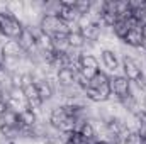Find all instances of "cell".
<instances>
[{
    "mask_svg": "<svg viewBox=\"0 0 146 144\" xmlns=\"http://www.w3.org/2000/svg\"><path fill=\"white\" fill-rule=\"evenodd\" d=\"M109 88H110V98L109 102L119 104L122 98L131 95V81L122 76L121 73L117 75H109Z\"/></svg>",
    "mask_w": 146,
    "mask_h": 144,
    "instance_id": "obj_1",
    "label": "cell"
},
{
    "mask_svg": "<svg viewBox=\"0 0 146 144\" xmlns=\"http://www.w3.org/2000/svg\"><path fill=\"white\" fill-rule=\"evenodd\" d=\"M24 31V24L10 15L9 12H0V34L5 39H17L21 32Z\"/></svg>",
    "mask_w": 146,
    "mask_h": 144,
    "instance_id": "obj_2",
    "label": "cell"
},
{
    "mask_svg": "<svg viewBox=\"0 0 146 144\" xmlns=\"http://www.w3.org/2000/svg\"><path fill=\"white\" fill-rule=\"evenodd\" d=\"M121 70H122L121 75L126 76L131 83L139 81V80L143 78V75H145L143 65H141L136 58H133V56H129V54H124V56H122V59H121Z\"/></svg>",
    "mask_w": 146,
    "mask_h": 144,
    "instance_id": "obj_3",
    "label": "cell"
},
{
    "mask_svg": "<svg viewBox=\"0 0 146 144\" xmlns=\"http://www.w3.org/2000/svg\"><path fill=\"white\" fill-rule=\"evenodd\" d=\"M39 29L44 34H48V36H54V34H61V32L68 34L70 32L68 31V24L63 22L56 15H42L41 20H39Z\"/></svg>",
    "mask_w": 146,
    "mask_h": 144,
    "instance_id": "obj_4",
    "label": "cell"
},
{
    "mask_svg": "<svg viewBox=\"0 0 146 144\" xmlns=\"http://www.w3.org/2000/svg\"><path fill=\"white\" fill-rule=\"evenodd\" d=\"M100 61L104 65V68H107L112 75L121 68V59H119V53L112 51V49H100Z\"/></svg>",
    "mask_w": 146,
    "mask_h": 144,
    "instance_id": "obj_5",
    "label": "cell"
},
{
    "mask_svg": "<svg viewBox=\"0 0 146 144\" xmlns=\"http://www.w3.org/2000/svg\"><path fill=\"white\" fill-rule=\"evenodd\" d=\"M0 51L5 56V59H19L24 54L19 42H17V39H3V42L0 46Z\"/></svg>",
    "mask_w": 146,
    "mask_h": 144,
    "instance_id": "obj_6",
    "label": "cell"
},
{
    "mask_svg": "<svg viewBox=\"0 0 146 144\" xmlns=\"http://www.w3.org/2000/svg\"><path fill=\"white\" fill-rule=\"evenodd\" d=\"M143 41H145V36H143V27H133L127 31L126 37L121 41L124 46L127 48H133V49H141L143 46Z\"/></svg>",
    "mask_w": 146,
    "mask_h": 144,
    "instance_id": "obj_7",
    "label": "cell"
},
{
    "mask_svg": "<svg viewBox=\"0 0 146 144\" xmlns=\"http://www.w3.org/2000/svg\"><path fill=\"white\" fill-rule=\"evenodd\" d=\"M17 42H19V46H21L24 54L33 51V49H36V36H34L33 29L24 26V31L21 32V36L17 37Z\"/></svg>",
    "mask_w": 146,
    "mask_h": 144,
    "instance_id": "obj_8",
    "label": "cell"
},
{
    "mask_svg": "<svg viewBox=\"0 0 146 144\" xmlns=\"http://www.w3.org/2000/svg\"><path fill=\"white\" fill-rule=\"evenodd\" d=\"M19 122H21V127H24V129H33L34 126L39 124V117H37V114L34 110L26 108V110H22V112L19 114Z\"/></svg>",
    "mask_w": 146,
    "mask_h": 144,
    "instance_id": "obj_9",
    "label": "cell"
},
{
    "mask_svg": "<svg viewBox=\"0 0 146 144\" xmlns=\"http://www.w3.org/2000/svg\"><path fill=\"white\" fill-rule=\"evenodd\" d=\"M34 85H36L37 93H39V97H41V100H42L44 104H48V102H51V100L54 98V88H53L46 80H41V81L34 83Z\"/></svg>",
    "mask_w": 146,
    "mask_h": 144,
    "instance_id": "obj_10",
    "label": "cell"
},
{
    "mask_svg": "<svg viewBox=\"0 0 146 144\" xmlns=\"http://www.w3.org/2000/svg\"><path fill=\"white\" fill-rule=\"evenodd\" d=\"M78 63H80V70L82 68H87V70H100L99 65V58L95 54H90V53H80V58H78Z\"/></svg>",
    "mask_w": 146,
    "mask_h": 144,
    "instance_id": "obj_11",
    "label": "cell"
},
{
    "mask_svg": "<svg viewBox=\"0 0 146 144\" xmlns=\"http://www.w3.org/2000/svg\"><path fill=\"white\" fill-rule=\"evenodd\" d=\"M80 32L83 34L85 41H88V42H99V39L102 36V26L100 24H90L88 27L82 29Z\"/></svg>",
    "mask_w": 146,
    "mask_h": 144,
    "instance_id": "obj_12",
    "label": "cell"
},
{
    "mask_svg": "<svg viewBox=\"0 0 146 144\" xmlns=\"http://www.w3.org/2000/svg\"><path fill=\"white\" fill-rule=\"evenodd\" d=\"M0 124H3V126H7V127H12V129H19V127H21L19 114L14 112L12 108L7 107V110L3 112V115L0 117Z\"/></svg>",
    "mask_w": 146,
    "mask_h": 144,
    "instance_id": "obj_13",
    "label": "cell"
},
{
    "mask_svg": "<svg viewBox=\"0 0 146 144\" xmlns=\"http://www.w3.org/2000/svg\"><path fill=\"white\" fill-rule=\"evenodd\" d=\"M88 88H95V90H104V88H109V75L106 71L97 73L90 81H88Z\"/></svg>",
    "mask_w": 146,
    "mask_h": 144,
    "instance_id": "obj_14",
    "label": "cell"
},
{
    "mask_svg": "<svg viewBox=\"0 0 146 144\" xmlns=\"http://www.w3.org/2000/svg\"><path fill=\"white\" fill-rule=\"evenodd\" d=\"M7 12L14 17H17L21 22L26 15V3L24 2H19V0H12V2H7Z\"/></svg>",
    "mask_w": 146,
    "mask_h": 144,
    "instance_id": "obj_15",
    "label": "cell"
},
{
    "mask_svg": "<svg viewBox=\"0 0 146 144\" xmlns=\"http://www.w3.org/2000/svg\"><path fill=\"white\" fill-rule=\"evenodd\" d=\"M75 75L76 71L72 68H63L58 71V83L60 87H72L75 85Z\"/></svg>",
    "mask_w": 146,
    "mask_h": 144,
    "instance_id": "obj_16",
    "label": "cell"
},
{
    "mask_svg": "<svg viewBox=\"0 0 146 144\" xmlns=\"http://www.w3.org/2000/svg\"><path fill=\"white\" fill-rule=\"evenodd\" d=\"M85 37L80 31H73V32H68V44H70V49H75V51H82L83 46H85Z\"/></svg>",
    "mask_w": 146,
    "mask_h": 144,
    "instance_id": "obj_17",
    "label": "cell"
},
{
    "mask_svg": "<svg viewBox=\"0 0 146 144\" xmlns=\"http://www.w3.org/2000/svg\"><path fill=\"white\" fill-rule=\"evenodd\" d=\"M61 7H63V3H61V0H54V2H44V5H42V15H60V12H61Z\"/></svg>",
    "mask_w": 146,
    "mask_h": 144,
    "instance_id": "obj_18",
    "label": "cell"
},
{
    "mask_svg": "<svg viewBox=\"0 0 146 144\" xmlns=\"http://www.w3.org/2000/svg\"><path fill=\"white\" fill-rule=\"evenodd\" d=\"M121 141H122V144H143V139H141L139 131H129Z\"/></svg>",
    "mask_w": 146,
    "mask_h": 144,
    "instance_id": "obj_19",
    "label": "cell"
},
{
    "mask_svg": "<svg viewBox=\"0 0 146 144\" xmlns=\"http://www.w3.org/2000/svg\"><path fill=\"white\" fill-rule=\"evenodd\" d=\"M90 7H92V2L90 0H75V10L80 14V15H85L90 12Z\"/></svg>",
    "mask_w": 146,
    "mask_h": 144,
    "instance_id": "obj_20",
    "label": "cell"
},
{
    "mask_svg": "<svg viewBox=\"0 0 146 144\" xmlns=\"http://www.w3.org/2000/svg\"><path fill=\"white\" fill-rule=\"evenodd\" d=\"M5 68V56L2 54V51H0V70H3Z\"/></svg>",
    "mask_w": 146,
    "mask_h": 144,
    "instance_id": "obj_21",
    "label": "cell"
},
{
    "mask_svg": "<svg viewBox=\"0 0 146 144\" xmlns=\"http://www.w3.org/2000/svg\"><path fill=\"white\" fill-rule=\"evenodd\" d=\"M5 110H7V104H5V102H0V117L3 115Z\"/></svg>",
    "mask_w": 146,
    "mask_h": 144,
    "instance_id": "obj_22",
    "label": "cell"
},
{
    "mask_svg": "<svg viewBox=\"0 0 146 144\" xmlns=\"http://www.w3.org/2000/svg\"><path fill=\"white\" fill-rule=\"evenodd\" d=\"M0 144H15V141H9V139H0Z\"/></svg>",
    "mask_w": 146,
    "mask_h": 144,
    "instance_id": "obj_23",
    "label": "cell"
},
{
    "mask_svg": "<svg viewBox=\"0 0 146 144\" xmlns=\"http://www.w3.org/2000/svg\"><path fill=\"white\" fill-rule=\"evenodd\" d=\"M80 144H88V143H85V141H83V143H80Z\"/></svg>",
    "mask_w": 146,
    "mask_h": 144,
    "instance_id": "obj_24",
    "label": "cell"
}]
</instances>
